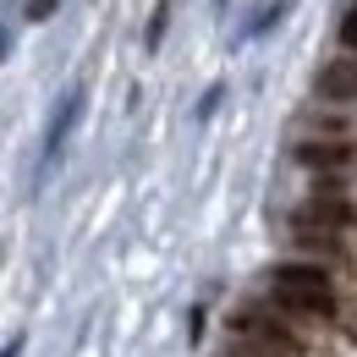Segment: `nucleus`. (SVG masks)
Here are the masks:
<instances>
[{
    "mask_svg": "<svg viewBox=\"0 0 357 357\" xmlns=\"http://www.w3.org/2000/svg\"><path fill=\"white\" fill-rule=\"evenodd\" d=\"M313 89L324 93V99H335V105H352L357 99V55H335L330 66H319Z\"/></svg>",
    "mask_w": 357,
    "mask_h": 357,
    "instance_id": "obj_4",
    "label": "nucleus"
},
{
    "mask_svg": "<svg viewBox=\"0 0 357 357\" xmlns=\"http://www.w3.org/2000/svg\"><path fill=\"white\" fill-rule=\"evenodd\" d=\"M0 357H22V341H11V347H0Z\"/></svg>",
    "mask_w": 357,
    "mask_h": 357,
    "instance_id": "obj_10",
    "label": "nucleus"
},
{
    "mask_svg": "<svg viewBox=\"0 0 357 357\" xmlns=\"http://www.w3.org/2000/svg\"><path fill=\"white\" fill-rule=\"evenodd\" d=\"M77 116H83V89H72V93H66L61 116L50 121V137H45V160H55V154H61V143H66V132L77 127Z\"/></svg>",
    "mask_w": 357,
    "mask_h": 357,
    "instance_id": "obj_6",
    "label": "nucleus"
},
{
    "mask_svg": "<svg viewBox=\"0 0 357 357\" xmlns=\"http://www.w3.org/2000/svg\"><path fill=\"white\" fill-rule=\"evenodd\" d=\"M55 6H61V0H28L22 11H28V22H45V17L55 11Z\"/></svg>",
    "mask_w": 357,
    "mask_h": 357,
    "instance_id": "obj_8",
    "label": "nucleus"
},
{
    "mask_svg": "<svg viewBox=\"0 0 357 357\" xmlns=\"http://www.w3.org/2000/svg\"><path fill=\"white\" fill-rule=\"evenodd\" d=\"M0 50H6V39H0Z\"/></svg>",
    "mask_w": 357,
    "mask_h": 357,
    "instance_id": "obj_11",
    "label": "nucleus"
},
{
    "mask_svg": "<svg viewBox=\"0 0 357 357\" xmlns=\"http://www.w3.org/2000/svg\"><path fill=\"white\" fill-rule=\"evenodd\" d=\"M242 357H253V352H242Z\"/></svg>",
    "mask_w": 357,
    "mask_h": 357,
    "instance_id": "obj_12",
    "label": "nucleus"
},
{
    "mask_svg": "<svg viewBox=\"0 0 357 357\" xmlns=\"http://www.w3.org/2000/svg\"><path fill=\"white\" fill-rule=\"evenodd\" d=\"M341 45H347V50L357 55V6L347 11V17H341Z\"/></svg>",
    "mask_w": 357,
    "mask_h": 357,
    "instance_id": "obj_7",
    "label": "nucleus"
},
{
    "mask_svg": "<svg viewBox=\"0 0 357 357\" xmlns=\"http://www.w3.org/2000/svg\"><path fill=\"white\" fill-rule=\"evenodd\" d=\"M352 220H357L352 198H347L335 181H319L308 198L297 204V215H291V231H297L308 248H330V242H335V231H347Z\"/></svg>",
    "mask_w": 357,
    "mask_h": 357,
    "instance_id": "obj_1",
    "label": "nucleus"
},
{
    "mask_svg": "<svg viewBox=\"0 0 357 357\" xmlns=\"http://www.w3.org/2000/svg\"><path fill=\"white\" fill-rule=\"evenodd\" d=\"M231 330L253 347V357H291V352H297V341H291L269 313H236V319H231Z\"/></svg>",
    "mask_w": 357,
    "mask_h": 357,
    "instance_id": "obj_3",
    "label": "nucleus"
},
{
    "mask_svg": "<svg viewBox=\"0 0 357 357\" xmlns=\"http://www.w3.org/2000/svg\"><path fill=\"white\" fill-rule=\"evenodd\" d=\"M165 17H171V6H160V11H154V22H149V45H160V33H165Z\"/></svg>",
    "mask_w": 357,
    "mask_h": 357,
    "instance_id": "obj_9",
    "label": "nucleus"
},
{
    "mask_svg": "<svg viewBox=\"0 0 357 357\" xmlns=\"http://www.w3.org/2000/svg\"><path fill=\"white\" fill-rule=\"evenodd\" d=\"M269 286H275V303L291 313H330L335 308V286H330V275L319 264H280L269 275Z\"/></svg>",
    "mask_w": 357,
    "mask_h": 357,
    "instance_id": "obj_2",
    "label": "nucleus"
},
{
    "mask_svg": "<svg viewBox=\"0 0 357 357\" xmlns=\"http://www.w3.org/2000/svg\"><path fill=\"white\" fill-rule=\"evenodd\" d=\"M297 160L313 165V171H347V165H352V143H341V137L324 143V137H319V143H303V149H297Z\"/></svg>",
    "mask_w": 357,
    "mask_h": 357,
    "instance_id": "obj_5",
    "label": "nucleus"
}]
</instances>
